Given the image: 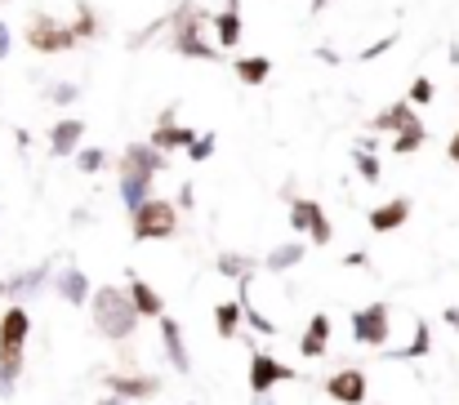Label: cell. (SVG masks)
<instances>
[{
    "label": "cell",
    "mask_w": 459,
    "mask_h": 405,
    "mask_svg": "<svg viewBox=\"0 0 459 405\" xmlns=\"http://www.w3.org/2000/svg\"><path fill=\"white\" fill-rule=\"evenodd\" d=\"M326 5H330V0H312V5H308V14L317 19V14H326Z\"/></svg>",
    "instance_id": "45"
},
{
    "label": "cell",
    "mask_w": 459,
    "mask_h": 405,
    "mask_svg": "<svg viewBox=\"0 0 459 405\" xmlns=\"http://www.w3.org/2000/svg\"><path fill=\"white\" fill-rule=\"evenodd\" d=\"M303 254H308V245H303V241H281L277 250H268V254H263V267H268V272H290V267H299V263H303Z\"/></svg>",
    "instance_id": "23"
},
{
    "label": "cell",
    "mask_w": 459,
    "mask_h": 405,
    "mask_svg": "<svg viewBox=\"0 0 459 405\" xmlns=\"http://www.w3.org/2000/svg\"><path fill=\"white\" fill-rule=\"evenodd\" d=\"M241 32H246V23H241V5H237V0H228V5L214 14V36H219V50L241 45Z\"/></svg>",
    "instance_id": "21"
},
{
    "label": "cell",
    "mask_w": 459,
    "mask_h": 405,
    "mask_svg": "<svg viewBox=\"0 0 459 405\" xmlns=\"http://www.w3.org/2000/svg\"><path fill=\"white\" fill-rule=\"evenodd\" d=\"M174 205H183V210H192V205H197V192H192V183H183V187H179V201H174Z\"/></svg>",
    "instance_id": "39"
},
{
    "label": "cell",
    "mask_w": 459,
    "mask_h": 405,
    "mask_svg": "<svg viewBox=\"0 0 459 405\" xmlns=\"http://www.w3.org/2000/svg\"><path fill=\"white\" fill-rule=\"evenodd\" d=\"M352 165H357V174H361L366 183H379V174H383L379 156H374V152H366V147H352Z\"/></svg>",
    "instance_id": "33"
},
{
    "label": "cell",
    "mask_w": 459,
    "mask_h": 405,
    "mask_svg": "<svg viewBox=\"0 0 459 405\" xmlns=\"http://www.w3.org/2000/svg\"><path fill=\"white\" fill-rule=\"evenodd\" d=\"M50 290H54L68 307H85V303L94 298V285H90L85 267H76V263L59 267V272H54V281H50Z\"/></svg>",
    "instance_id": "12"
},
{
    "label": "cell",
    "mask_w": 459,
    "mask_h": 405,
    "mask_svg": "<svg viewBox=\"0 0 459 405\" xmlns=\"http://www.w3.org/2000/svg\"><path fill=\"white\" fill-rule=\"evenodd\" d=\"M250 285H254V281H237V298H241V307H246V325H254V334H268V338H277V334H281V325H277V321H268V316L254 307V298H250Z\"/></svg>",
    "instance_id": "26"
},
{
    "label": "cell",
    "mask_w": 459,
    "mask_h": 405,
    "mask_svg": "<svg viewBox=\"0 0 459 405\" xmlns=\"http://www.w3.org/2000/svg\"><path fill=\"white\" fill-rule=\"evenodd\" d=\"M246 378H250V396H268L277 383H294L299 369L286 365V361H277L272 352H250V369H246Z\"/></svg>",
    "instance_id": "6"
},
{
    "label": "cell",
    "mask_w": 459,
    "mask_h": 405,
    "mask_svg": "<svg viewBox=\"0 0 459 405\" xmlns=\"http://www.w3.org/2000/svg\"><path fill=\"white\" fill-rule=\"evenodd\" d=\"M397 41H401L397 32H388V36H379L374 45H366V50H361V63H374V59H383V54H388V50H392Z\"/></svg>",
    "instance_id": "36"
},
{
    "label": "cell",
    "mask_w": 459,
    "mask_h": 405,
    "mask_svg": "<svg viewBox=\"0 0 459 405\" xmlns=\"http://www.w3.org/2000/svg\"><path fill=\"white\" fill-rule=\"evenodd\" d=\"M81 94H85V90H81L76 81H54V85H45V99H50L54 107H76Z\"/></svg>",
    "instance_id": "31"
},
{
    "label": "cell",
    "mask_w": 459,
    "mask_h": 405,
    "mask_svg": "<svg viewBox=\"0 0 459 405\" xmlns=\"http://www.w3.org/2000/svg\"><path fill=\"white\" fill-rule=\"evenodd\" d=\"M170 161H165V152L161 147H152V143H125V152H121V161H117V170L121 174H161Z\"/></svg>",
    "instance_id": "13"
},
{
    "label": "cell",
    "mask_w": 459,
    "mask_h": 405,
    "mask_svg": "<svg viewBox=\"0 0 459 405\" xmlns=\"http://www.w3.org/2000/svg\"><path fill=\"white\" fill-rule=\"evenodd\" d=\"M428 352H432V330H428V321H415L410 343L397 347V352H383V361H419V356H428Z\"/></svg>",
    "instance_id": "27"
},
{
    "label": "cell",
    "mask_w": 459,
    "mask_h": 405,
    "mask_svg": "<svg viewBox=\"0 0 459 405\" xmlns=\"http://www.w3.org/2000/svg\"><path fill=\"white\" fill-rule=\"evenodd\" d=\"M312 54H317V59H321V63H339V54H334V50H326V45H317V50H312Z\"/></svg>",
    "instance_id": "42"
},
{
    "label": "cell",
    "mask_w": 459,
    "mask_h": 405,
    "mask_svg": "<svg viewBox=\"0 0 459 405\" xmlns=\"http://www.w3.org/2000/svg\"><path fill=\"white\" fill-rule=\"evenodd\" d=\"M90 316H94V330L112 343H130L143 325L134 298L125 285H94V298H90Z\"/></svg>",
    "instance_id": "1"
},
{
    "label": "cell",
    "mask_w": 459,
    "mask_h": 405,
    "mask_svg": "<svg viewBox=\"0 0 459 405\" xmlns=\"http://www.w3.org/2000/svg\"><path fill=\"white\" fill-rule=\"evenodd\" d=\"M14 392H19V378H14V374H10L5 365H0V401H10Z\"/></svg>",
    "instance_id": "37"
},
{
    "label": "cell",
    "mask_w": 459,
    "mask_h": 405,
    "mask_svg": "<svg viewBox=\"0 0 459 405\" xmlns=\"http://www.w3.org/2000/svg\"><path fill=\"white\" fill-rule=\"evenodd\" d=\"M28 338H32V316L28 307H5L0 312V356H28Z\"/></svg>",
    "instance_id": "9"
},
{
    "label": "cell",
    "mask_w": 459,
    "mask_h": 405,
    "mask_svg": "<svg viewBox=\"0 0 459 405\" xmlns=\"http://www.w3.org/2000/svg\"><path fill=\"white\" fill-rule=\"evenodd\" d=\"M241 321H246L241 298H223V303H214V330H219V338H237V334H241Z\"/></svg>",
    "instance_id": "25"
},
{
    "label": "cell",
    "mask_w": 459,
    "mask_h": 405,
    "mask_svg": "<svg viewBox=\"0 0 459 405\" xmlns=\"http://www.w3.org/2000/svg\"><path fill=\"white\" fill-rule=\"evenodd\" d=\"M348 325H352V343H361V347H383L388 334H392V312H388V303H366V307L352 312Z\"/></svg>",
    "instance_id": "5"
},
{
    "label": "cell",
    "mask_w": 459,
    "mask_h": 405,
    "mask_svg": "<svg viewBox=\"0 0 459 405\" xmlns=\"http://www.w3.org/2000/svg\"><path fill=\"white\" fill-rule=\"evenodd\" d=\"M214 267H219V276H228V281H254V272H259L263 263H254L250 254L228 250V254H219V258H214Z\"/></svg>",
    "instance_id": "24"
},
{
    "label": "cell",
    "mask_w": 459,
    "mask_h": 405,
    "mask_svg": "<svg viewBox=\"0 0 459 405\" xmlns=\"http://www.w3.org/2000/svg\"><path fill=\"white\" fill-rule=\"evenodd\" d=\"M197 134L201 130H192V125H179V107H165L161 116H157V125H152V134H148V143L152 147H161V152H174V147H192L197 143Z\"/></svg>",
    "instance_id": "10"
},
{
    "label": "cell",
    "mask_w": 459,
    "mask_h": 405,
    "mask_svg": "<svg viewBox=\"0 0 459 405\" xmlns=\"http://www.w3.org/2000/svg\"><path fill=\"white\" fill-rule=\"evenodd\" d=\"M81 139H85V121H81V116H59V121L50 125V156H59V161L76 156V152H81Z\"/></svg>",
    "instance_id": "14"
},
{
    "label": "cell",
    "mask_w": 459,
    "mask_h": 405,
    "mask_svg": "<svg viewBox=\"0 0 459 405\" xmlns=\"http://www.w3.org/2000/svg\"><path fill=\"white\" fill-rule=\"evenodd\" d=\"M410 196H392V201H383V205H374L370 210V232H379V236H388V232H397V227H406V218H410Z\"/></svg>",
    "instance_id": "17"
},
{
    "label": "cell",
    "mask_w": 459,
    "mask_h": 405,
    "mask_svg": "<svg viewBox=\"0 0 459 405\" xmlns=\"http://www.w3.org/2000/svg\"><path fill=\"white\" fill-rule=\"evenodd\" d=\"M10 50H14V36H10V23H5V19H0V59H5Z\"/></svg>",
    "instance_id": "38"
},
{
    "label": "cell",
    "mask_w": 459,
    "mask_h": 405,
    "mask_svg": "<svg viewBox=\"0 0 459 405\" xmlns=\"http://www.w3.org/2000/svg\"><path fill=\"white\" fill-rule=\"evenodd\" d=\"M188 405H197V401H188Z\"/></svg>",
    "instance_id": "48"
},
{
    "label": "cell",
    "mask_w": 459,
    "mask_h": 405,
    "mask_svg": "<svg viewBox=\"0 0 459 405\" xmlns=\"http://www.w3.org/2000/svg\"><path fill=\"white\" fill-rule=\"evenodd\" d=\"M23 41H28L36 54H68V50H76V45H81L76 28H72V23H63V19H54V14H32V19H28Z\"/></svg>",
    "instance_id": "3"
},
{
    "label": "cell",
    "mask_w": 459,
    "mask_h": 405,
    "mask_svg": "<svg viewBox=\"0 0 459 405\" xmlns=\"http://www.w3.org/2000/svg\"><path fill=\"white\" fill-rule=\"evenodd\" d=\"M343 267H370L366 250H352V254H343Z\"/></svg>",
    "instance_id": "40"
},
{
    "label": "cell",
    "mask_w": 459,
    "mask_h": 405,
    "mask_svg": "<svg viewBox=\"0 0 459 405\" xmlns=\"http://www.w3.org/2000/svg\"><path fill=\"white\" fill-rule=\"evenodd\" d=\"M54 281V263H36V267H23L14 276H5V298H23V294H36V290H50Z\"/></svg>",
    "instance_id": "16"
},
{
    "label": "cell",
    "mask_w": 459,
    "mask_h": 405,
    "mask_svg": "<svg viewBox=\"0 0 459 405\" xmlns=\"http://www.w3.org/2000/svg\"><path fill=\"white\" fill-rule=\"evenodd\" d=\"M232 72H237L241 85H263V81L272 76V59H263V54H254V59H237Z\"/></svg>",
    "instance_id": "28"
},
{
    "label": "cell",
    "mask_w": 459,
    "mask_h": 405,
    "mask_svg": "<svg viewBox=\"0 0 459 405\" xmlns=\"http://www.w3.org/2000/svg\"><path fill=\"white\" fill-rule=\"evenodd\" d=\"M366 405H370V401H366Z\"/></svg>",
    "instance_id": "49"
},
{
    "label": "cell",
    "mask_w": 459,
    "mask_h": 405,
    "mask_svg": "<svg viewBox=\"0 0 459 405\" xmlns=\"http://www.w3.org/2000/svg\"><path fill=\"white\" fill-rule=\"evenodd\" d=\"M72 28H76L81 45L99 36V14H94V5H90V0H76V19H72Z\"/></svg>",
    "instance_id": "30"
},
{
    "label": "cell",
    "mask_w": 459,
    "mask_h": 405,
    "mask_svg": "<svg viewBox=\"0 0 459 405\" xmlns=\"http://www.w3.org/2000/svg\"><path fill=\"white\" fill-rule=\"evenodd\" d=\"M157 325H161V347H165L170 365H174L179 374H192V352H188V338H183V321H174V316L165 312Z\"/></svg>",
    "instance_id": "15"
},
{
    "label": "cell",
    "mask_w": 459,
    "mask_h": 405,
    "mask_svg": "<svg viewBox=\"0 0 459 405\" xmlns=\"http://www.w3.org/2000/svg\"><path fill=\"white\" fill-rule=\"evenodd\" d=\"M130 232H134V241H165V236H174L179 232V205L152 196L143 210L130 214Z\"/></svg>",
    "instance_id": "4"
},
{
    "label": "cell",
    "mask_w": 459,
    "mask_h": 405,
    "mask_svg": "<svg viewBox=\"0 0 459 405\" xmlns=\"http://www.w3.org/2000/svg\"><path fill=\"white\" fill-rule=\"evenodd\" d=\"M330 334H334L330 316H326V312H312V316H308V330H303V338H299V356H308V361L326 356V347H330Z\"/></svg>",
    "instance_id": "20"
},
{
    "label": "cell",
    "mask_w": 459,
    "mask_h": 405,
    "mask_svg": "<svg viewBox=\"0 0 459 405\" xmlns=\"http://www.w3.org/2000/svg\"><path fill=\"white\" fill-rule=\"evenodd\" d=\"M0 298H5V276H0Z\"/></svg>",
    "instance_id": "46"
},
{
    "label": "cell",
    "mask_w": 459,
    "mask_h": 405,
    "mask_svg": "<svg viewBox=\"0 0 459 405\" xmlns=\"http://www.w3.org/2000/svg\"><path fill=\"white\" fill-rule=\"evenodd\" d=\"M72 161H76V170H81V174H99V170H108V161H112V156H108L103 147H81Z\"/></svg>",
    "instance_id": "32"
},
{
    "label": "cell",
    "mask_w": 459,
    "mask_h": 405,
    "mask_svg": "<svg viewBox=\"0 0 459 405\" xmlns=\"http://www.w3.org/2000/svg\"><path fill=\"white\" fill-rule=\"evenodd\" d=\"M366 392H370V383H366V369H357V365H343L326 378V396L339 405H366Z\"/></svg>",
    "instance_id": "11"
},
{
    "label": "cell",
    "mask_w": 459,
    "mask_h": 405,
    "mask_svg": "<svg viewBox=\"0 0 459 405\" xmlns=\"http://www.w3.org/2000/svg\"><path fill=\"white\" fill-rule=\"evenodd\" d=\"M428 143V130H423V121H415V125H406L401 134H392V152L397 156H410V152H419Z\"/></svg>",
    "instance_id": "29"
},
{
    "label": "cell",
    "mask_w": 459,
    "mask_h": 405,
    "mask_svg": "<svg viewBox=\"0 0 459 405\" xmlns=\"http://www.w3.org/2000/svg\"><path fill=\"white\" fill-rule=\"evenodd\" d=\"M0 5H10V0H0Z\"/></svg>",
    "instance_id": "47"
},
{
    "label": "cell",
    "mask_w": 459,
    "mask_h": 405,
    "mask_svg": "<svg viewBox=\"0 0 459 405\" xmlns=\"http://www.w3.org/2000/svg\"><path fill=\"white\" fill-rule=\"evenodd\" d=\"M125 290H130V298H134V307H139V316H143V321H161V316H165V298L157 294V285H152V281H143L139 272H130Z\"/></svg>",
    "instance_id": "18"
},
{
    "label": "cell",
    "mask_w": 459,
    "mask_h": 405,
    "mask_svg": "<svg viewBox=\"0 0 459 405\" xmlns=\"http://www.w3.org/2000/svg\"><path fill=\"white\" fill-rule=\"evenodd\" d=\"M432 94H437V85H432L428 76H415V81H410V94H406V99H410L415 107H428V103H432Z\"/></svg>",
    "instance_id": "35"
},
{
    "label": "cell",
    "mask_w": 459,
    "mask_h": 405,
    "mask_svg": "<svg viewBox=\"0 0 459 405\" xmlns=\"http://www.w3.org/2000/svg\"><path fill=\"white\" fill-rule=\"evenodd\" d=\"M214 147H219V134L201 130V134H197V143L188 147V161H192V165H205V161L214 156Z\"/></svg>",
    "instance_id": "34"
},
{
    "label": "cell",
    "mask_w": 459,
    "mask_h": 405,
    "mask_svg": "<svg viewBox=\"0 0 459 405\" xmlns=\"http://www.w3.org/2000/svg\"><path fill=\"white\" fill-rule=\"evenodd\" d=\"M415 121H419V116H415V103L401 99V103H388L383 112L370 116V134H401V130L415 125Z\"/></svg>",
    "instance_id": "19"
},
{
    "label": "cell",
    "mask_w": 459,
    "mask_h": 405,
    "mask_svg": "<svg viewBox=\"0 0 459 405\" xmlns=\"http://www.w3.org/2000/svg\"><path fill=\"white\" fill-rule=\"evenodd\" d=\"M441 321H446V325H450V330H455V334H459V307H455V303H450V307H446V312H441Z\"/></svg>",
    "instance_id": "41"
},
{
    "label": "cell",
    "mask_w": 459,
    "mask_h": 405,
    "mask_svg": "<svg viewBox=\"0 0 459 405\" xmlns=\"http://www.w3.org/2000/svg\"><path fill=\"white\" fill-rule=\"evenodd\" d=\"M446 156H450V161H455V165H459V130H455V134H450V147H446Z\"/></svg>",
    "instance_id": "44"
},
{
    "label": "cell",
    "mask_w": 459,
    "mask_h": 405,
    "mask_svg": "<svg viewBox=\"0 0 459 405\" xmlns=\"http://www.w3.org/2000/svg\"><path fill=\"white\" fill-rule=\"evenodd\" d=\"M94 405H130V401H125V396H117V392H108V396H99Z\"/></svg>",
    "instance_id": "43"
},
{
    "label": "cell",
    "mask_w": 459,
    "mask_h": 405,
    "mask_svg": "<svg viewBox=\"0 0 459 405\" xmlns=\"http://www.w3.org/2000/svg\"><path fill=\"white\" fill-rule=\"evenodd\" d=\"M117 192H121V205L134 214V210H143L152 201V174H121Z\"/></svg>",
    "instance_id": "22"
},
{
    "label": "cell",
    "mask_w": 459,
    "mask_h": 405,
    "mask_svg": "<svg viewBox=\"0 0 459 405\" xmlns=\"http://www.w3.org/2000/svg\"><path fill=\"white\" fill-rule=\"evenodd\" d=\"M205 23H214L197 0H183V5L170 14V50L179 54V59H197V63H219V41H205L201 36V28Z\"/></svg>",
    "instance_id": "2"
},
{
    "label": "cell",
    "mask_w": 459,
    "mask_h": 405,
    "mask_svg": "<svg viewBox=\"0 0 459 405\" xmlns=\"http://www.w3.org/2000/svg\"><path fill=\"white\" fill-rule=\"evenodd\" d=\"M290 227H294V232H308V245H330V236H334L326 210H321L312 196H290Z\"/></svg>",
    "instance_id": "7"
},
{
    "label": "cell",
    "mask_w": 459,
    "mask_h": 405,
    "mask_svg": "<svg viewBox=\"0 0 459 405\" xmlns=\"http://www.w3.org/2000/svg\"><path fill=\"white\" fill-rule=\"evenodd\" d=\"M103 387L117 392V396H125V401H152V396H161L165 383L157 374H143V369H108Z\"/></svg>",
    "instance_id": "8"
}]
</instances>
